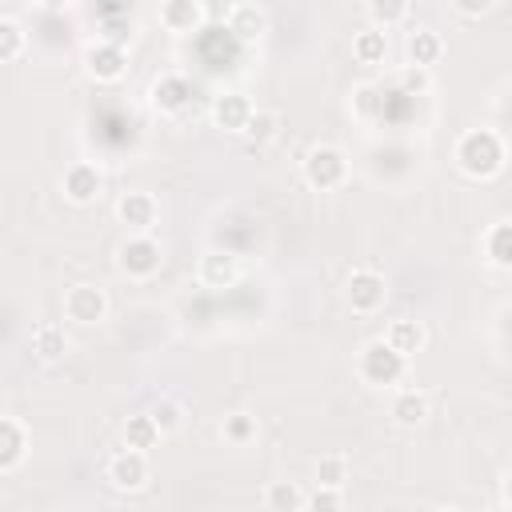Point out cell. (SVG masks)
<instances>
[{
  "instance_id": "cell-1",
  "label": "cell",
  "mask_w": 512,
  "mask_h": 512,
  "mask_svg": "<svg viewBox=\"0 0 512 512\" xmlns=\"http://www.w3.org/2000/svg\"><path fill=\"white\" fill-rule=\"evenodd\" d=\"M456 164H460L468 176H480V180H484V176H496L500 164H504V144H500V136L488 132V128L464 132L460 144H456Z\"/></svg>"
},
{
  "instance_id": "cell-2",
  "label": "cell",
  "mask_w": 512,
  "mask_h": 512,
  "mask_svg": "<svg viewBox=\"0 0 512 512\" xmlns=\"http://www.w3.org/2000/svg\"><path fill=\"white\" fill-rule=\"evenodd\" d=\"M360 376L368 384H396L404 376V356L392 352L384 340H368L360 352Z\"/></svg>"
},
{
  "instance_id": "cell-3",
  "label": "cell",
  "mask_w": 512,
  "mask_h": 512,
  "mask_svg": "<svg viewBox=\"0 0 512 512\" xmlns=\"http://www.w3.org/2000/svg\"><path fill=\"white\" fill-rule=\"evenodd\" d=\"M344 172H348V164H344V152L340 148H332V144H320V148H312L308 156H304V180L312 184V188H336L340 180H344Z\"/></svg>"
},
{
  "instance_id": "cell-4",
  "label": "cell",
  "mask_w": 512,
  "mask_h": 512,
  "mask_svg": "<svg viewBox=\"0 0 512 512\" xmlns=\"http://www.w3.org/2000/svg\"><path fill=\"white\" fill-rule=\"evenodd\" d=\"M64 312H68V320H76V324H100L104 312H108V296H104L96 284H76V288H68V296H64Z\"/></svg>"
},
{
  "instance_id": "cell-5",
  "label": "cell",
  "mask_w": 512,
  "mask_h": 512,
  "mask_svg": "<svg viewBox=\"0 0 512 512\" xmlns=\"http://www.w3.org/2000/svg\"><path fill=\"white\" fill-rule=\"evenodd\" d=\"M156 268H160V244H156V240L132 236V240L120 244V272L144 280V276H152Z\"/></svg>"
},
{
  "instance_id": "cell-6",
  "label": "cell",
  "mask_w": 512,
  "mask_h": 512,
  "mask_svg": "<svg viewBox=\"0 0 512 512\" xmlns=\"http://www.w3.org/2000/svg\"><path fill=\"white\" fill-rule=\"evenodd\" d=\"M348 304L356 312H376L384 304V276L372 268H360L348 276Z\"/></svg>"
},
{
  "instance_id": "cell-7",
  "label": "cell",
  "mask_w": 512,
  "mask_h": 512,
  "mask_svg": "<svg viewBox=\"0 0 512 512\" xmlns=\"http://www.w3.org/2000/svg\"><path fill=\"white\" fill-rule=\"evenodd\" d=\"M108 476H112V484H116V488L136 492V488H144V484H148V456H144V452L124 448L120 456H112Z\"/></svg>"
},
{
  "instance_id": "cell-8",
  "label": "cell",
  "mask_w": 512,
  "mask_h": 512,
  "mask_svg": "<svg viewBox=\"0 0 512 512\" xmlns=\"http://www.w3.org/2000/svg\"><path fill=\"white\" fill-rule=\"evenodd\" d=\"M248 116H252V100L244 92H224V96L212 100V120L224 132H244Z\"/></svg>"
},
{
  "instance_id": "cell-9",
  "label": "cell",
  "mask_w": 512,
  "mask_h": 512,
  "mask_svg": "<svg viewBox=\"0 0 512 512\" xmlns=\"http://www.w3.org/2000/svg\"><path fill=\"white\" fill-rule=\"evenodd\" d=\"M236 276H240V264H236V256H232V252L212 248V252H204V256H200V280H204L208 288H232V284H236Z\"/></svg>"
},
{
  "instance_id": "cell-10",
  "label": "cell",
  "mask_w": 512,
  "mask_h": 512,
  "mask_svg": "<svg viewBox=\"0 0 512 512\" xmlns=\"http://www.w3.org/2000/svg\"><path fill=\"white\" fill-rule=\"evenodd\" d=\"M116 216H120V224H128L132 232H144V228H152V220H156V200H152L148 192H128V196L116 200Z\"/></svg>"
},
{
  "instance_id": "cell-11",
  "label": "cell",
  "mask_w": 512,
  "mask_h": 512,
  "mask_svg": "<svg viewBox=\"0 0 512 512\" xmlns=\"http://www.w3.org/2000/svg\"><path fill=\"white\" fill-rule=\"evenodd\" d=\"M124 48H116V44H92L88 48V72L96 76V80H120L124 76Z\"/></svg>"
},
{
  "instance_id": "cell-12",
  "label": "cell",
  "mask_w": 512,
  "mask_h": 512,
  "mask_svg": "<svg viewBox=\"0 0 512 512\" xmlns=\"http://www.w3.org/2000/svg\"><path fill=\"white\" fill-rule=\"evenodd\" d=\"M152 100H156L160 112H180L192 100V84L184 76H160L156 88H152Z\"/></svg>"
},
{
  "instance_id": "cell-13",
  "label": "cell",
  "mask_w": 512,
  "mask_h": 512,
  "mask_svg": "<svg viewBox=\"0 0 512 512\" xmlns=\"http://www.w3.org/2000/svg\"><path fill=\"white\" fill-rule=\"evenodd\" d=\"M64 192H68V200H76V204L96 200V196H100V172H96L92 164H76V168H68V176H64Z\"/></svg>"
},
{
  "instance_id": "cell-14",
  "label": "cell",
  "mask_w": 512,
  "mask_h": 512,
  "mask_svg": "<svg viewBox=\"0 0 512 512\" xmlns=\"http://www.w3.org/2000/svg\"><path fill=\"white\" fill-rule=\"evenodd\" d=\"M384 344L408 360L412 352H420V344H424V328H420L416 320H392V324H388V336H384Z\"/></svg>"
},
{
  "instance_id": "cell-15",
  "label": "cell",
  "mask_w": 512,
  "mask_h": 512,
  "mask_svg": "<svg viewBox=\"0 0 512 512\" xmlns=\"http://www.w3.org/2000/svg\"><path fill=\"white\" fill-rule=\"evenodd\" d=\"M64 348H68V340H64V328L60 324H52V320H44V324H36V332H32V352L40 356V360H60L64 356Z\"/></svg>"
},
{
  "instance_id": "cell-16",
  "label": "cell",
  "mask_w": 512,
  "mask_h": 512,
  "mask_svg": "<svg viewBox=\"0 0 512 512\" xmlns=\"http://www.w3.org/2000/svg\"><path fill=\"white\" fill-rule=\"evenodd\" d=\"M160 20L172 28V32H192L200 20H204V8L196 0H176V4H164L160 8Z\"/></svg>"
},
{
  "instance_id": "cell-17",
  "label": "cell",
  "mask_w": 512,
  "mask_h": 512,
  "mask_svg": "<svg viewBox=\"0 0 512 512\" xmlns=\"http://www.w3.org/2000/svg\"><path fill=\"white\" fill-rule=\"evenodd\" d=\"M264 504H268V512H300L304 508V492L292 480H272L268 492H264Z\"/></svg>"
},
{
  "instance_id": "cell-18",
  "label": "cell",
  "mask_w": 512,
  "mask_h": 512,
  "mask_svg": "<svg viewBox=\"0 0 512 512\" xmlns=\"http://www.w3.org/2000/svg\"><path fill=\"white\" fill-rule=\"evenodd\" d=\"M24 460V432L16 420H4L0 416V472L16 468Z\"/></svg>"
},
{
  "instance_id": "cell-19",
  "label": "cell",
  "mask_w": 512,
  "mask_h": 512,
  "mask_svg": "<svg viewBox=\"0 0 512 512\" xmlns=\"http://www.w3.org/2000/svg\"><path fill=\"white\" fill-rule=\"evenodd\" d=\"M352 56H356L360 64H380V60L388 56V36H384V28H364V32L352 40Z\"/></svg>"
},
{
  "instance_id": "cell-20",
  "label": "cell",
  "mask_w": 512,
  "mask_h": 512,
  "mask_svg": "<svg viewBox=\"0 0 512 512\" xmlns=\"http://www.w3.org/2000/svg\"><path fill=\"white\" fill-rule=\"evenodd\" d=\"M124 444H128L132 452L156 448V444H160V428L152 424V416H128V424H124Z\"/></svg>"
},
{
  "instance_id": "cell-21",
  "label": "cell",
  "mask_w": 512,
  "mask_h": 512,
  "mask_svg": "<svg viewBox=\"0 0 512 512\" xmlns=\"http://www.w3.org/2000/svg\"><path fill=\"white\" fill-rule=\"evenodd\" d=\"M228 32L240 36V40H252L256 32H264V12L252 8V4H236V8H228Z\"/></svg>"
},
{
  "instance_id": "cell-22",
  "label": "cell",
  "mask_w": 512,
  "mask_h": 512,
  "mask_svg": "<svg viewBox=\"0 0 512 512\" xmlns=\"http://www.w3.org/2000/svg\"><path fill=\"white\" fill-rule=\"evenodd\" d=\"M408 56H412V68L436 64V56H440V36L428 32V28H416V32L408 36Z\"/></svg>"
},
{
  "instance_id": "cell-23",
  "label": "cell",
  "mask_w": 512,
  "mask_h": 512,
  "mask_svg": "<svg viewBox=\"0 0 512 512\" xmlns=\"http://www.w3.org/2000/svg\"><path fill=\"white\" fill-rule=\"evenodd\" d=\"M484 248H488V260L496 268H508L512 264V228H508V220L492 224V232L484 236Z\"/></svg>"
},
{
  "instance_id": "cell-24",
  "label": "cell",
  "mask_w": 512,
  "mask_h": 512,
  "mask_svg": "<svg viewBox=\"0 0 512 512\" xmlns=\"http://www.w3.org/2000/svg\"><path fill=\"white\" fill-rule=\"evenodd\" d=\"M392 416L400 424H420L428 416V396L424 392H400L396 404H392Z\"/></svg>"
},
{
  "instance_id": "cell-25",
  "label": "cell",
  "mask_w": 512,
  "mask_h": 512,
  "mask_svg": "<svg viewBox=\"0 0 512 512\" xmlns=\"http://www.w3.org/2000/svg\"><path fill=\"white\" fill-rule=\"evenodd\" d=\"M276 128H280V116H276V112H256V108H252V116H248V124H244V136H248L252 144H268V140L276 136Z\"/></svg>"
},
{
  "instance_id": "cell-26",
  "label": "cell",
  "mask_w": 512,
  "mask_h": 512,
  "mask_svg": "<svg viewBox=\"0 0 512 512\" xmlns=\"http://www.w3.org/2000/svg\"><path fill=\"white\" fill-rule=\"evenodd\" d=\"M316 480H320V488H340V484L348 480V464H344V456H320V464H316Z\"/></svg>"
},
{
  "instance_id": "cell-27",
  "label": "cell",
  "mask_w": 512,
  "mask_h": 512,
  "mask_svg": "<svg viewBox=\"0 0 512 512\" xmlns=\"http://www.w3.org/2000/svg\"><path fill=\"white\" fill-rule=\"evenodd\" d=\"M24 48V32L12 20H0V60H16Z\"/></svg>"
},
{
  "instance_id": "cell-28",
  "label": "cell",
  "mask_w": 512,
  "mask_h": 512,
  "mask_svg": "<svg viewBox=\"0 0 512 512\" xmlns=\"http://www.w3.org/2000/svg\"><path fill=\"white\" fill-rule=\"evenodd\" d=\"M400 88H404V96H424V92L432 88L428 68H404V72H400Z\"/></svg>"
},
{
  "instance_id": "cell-29",
  "label": "cell",
  "mask_w": 512,
  "mask_h": 512,
  "mask_svg": "<svg viewBox=\"0 0 512 512\" xmlns=\"http://www.w3.org/2000/svg\"><path fill=\"white\" fill-rule=\"evenodd\" d=\"M252 432H256V420H252V416H244V412H236V416H228V420H224V436H228V440H236V444H244Z\"/></svg>"
},
{
  "instance_id": "cell-30",
  "label": "cell",
  "mask_w": 512,
  "mask_h": 512,
  "mask_svg": "<svg viewBox=\"0 0 512 512\" xmlns=\"http://www.w3.org/2000/svg\"><path fill=\"white\" fill-rule=\"evenodd\" d=\"M304 504L308 512H340V488H316Z\"/></svg>"
},
{
  "instance_id": "cell-31",
  "label": "cell",
  "mask_w": 512,
  "mask_h": 512,
  "mask_svg": "<svg viewBox=\"0 0 512 512\" xmlns=\"http://www.w3.org/2000/svg\"><path fill=\"white\" fill-rule=\"evenodd\" d=\"M148 416H152V424L160 428V436H164V432H172V428L180 424V412H176V404H168V400H164V404H156Z\"/></svg>"
},
{
  "instance_id": "cell-32",
  "label": "cell",
  "mask_w": 512,
  "mask_h": 512,
  "mask_svg": "<svg viewBox=\"0 0 512 512\" xmlns=\"http://www.w3.org/2000/svg\"><path fill=\"white\" fill-rule=\"evenodd\" d=\"M408 12V4H368V16L376 20V24H392V20H400Z\"/></svg>"
},
{
  "instance_id": "cell-33",
  "label": "cell",
  "mask_w": 512,
  "mask_h": 512,
  "mask_svg": "<svg viewBox=\"0 0 512 512\" xmlns=\"http://www.w3.org/2000/svg\"><path fill=\"white\" fill-rule=\"evenodd\" d=\"M356 104H360V112H364V116H372V112L380 108V100H376V88H360V92H356Z\"/></svg>"
},
{
  "instance_id": "cell-34",
  "label": "cell",
  "mask_w": 512,
  "mask_h": 512,
  "mask_svg": "<svg viewBox=\"0 0 512 512\" xmlns=\"http://www.w3.org/2000/svg\"><path fill=\"white\" fill-rule=\"evenodd\" d=\"M492 4L488 0H480V4H456V12H464V16H484Z\"/></svg>"
},
{
  "instance_id": "cell-35",
  "label": "cell",
  "mask_w": 512,
  "mask_h": 512,
  "mask_svg": "<svg viewBox=\"0 0 512 512\" xmlns=\"http://www.w3.org/2000/svg\"><path fill=\"white\" fill-rule=\"evenodd\" d=\"M440 512H456V508H440Z\"/></svg>"
}]
</instances>
